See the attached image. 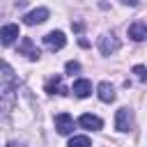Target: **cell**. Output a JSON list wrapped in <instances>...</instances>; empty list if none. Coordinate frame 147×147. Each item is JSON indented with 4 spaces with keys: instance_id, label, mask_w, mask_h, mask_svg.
I'll return each instance as SVG.
<instances>
[{
    "instance_id": "1",
    "label": "cell",
    "mask_w": 147,
    "mask_h": 147,
    "mask_svg": "<svg viewBox=\"0 0 147 147\" xmlns=\"http://www.w3.org/2000/svg\"><path fill=\"white\" fill-rule=\"evenodd\" d=\"M16 83H5L0 80V115H7L14 103H16V92H14Z\"/></svg>"
},
{
    "instance_id": "2",
    "label": "cell",
    "mask_w": 147,
    "mask_h": 147,
    "mask_svg": "<svg viewBox=\"0 0 147 147\" xmlns=\"http://www.w3.org/2000/svg\"><path fill=\"white\" fill-rule=\"evenodd\" d=\"M99 51H101L103 55H113L115 51H119V39H117L115 34H103V37L99 39Z\"/></svg>"
},
{
    "instance_id": "3",
    "label": "cell",
    "mask_w": 147,
    "mask_h": 147,
    "mask_svg": "<svg viewBox=\"0 0 147 147\" xmlns=\"http://www.w3.org/2000/svg\"><path fill=\"white\" fill-rule=\"evenodd\" d=\"M131 126H133L131 110H129V108H119L117 115H115V129H117V131H129Z\"/></svg>"
},
{
    "instance_id": "4",
    "label": "cell",
    "mask_w": 147,
    "mask_h": 147,
    "mask_svg": "<svg viewBox=\"0 0 147 147\" xmlns=\"http://www.w3.org/2000/svg\"><path fill=\"white\" fill-rule=\"evenodd\" d=\"M46 18H48V9H46V7H39V9L28 11V14L23 16V23H25V25H39V23H44Z\"/></svg>"
},
{
    "instance_id": "5",
    "label": "cell",
    "mask_w": 147,
    "mask_h": 147,
    "mask_svg": "<svg viewBox=\"0 0 147 147\" xmlns=\"http://www.w3.org/2000/svg\"><path fill=\"white\" fill-rule=\"evenodd\" d=\"M44 44H46L51 51H60V48L67 44V37H64L60 30H53V32H48V34L44 37Z\"/></svg>"
},
{
    "instance_id": "6",
    "label": "cell",
    "mask_w": 147,
    "mask_h": 147,
    "mask_svg": "<svg viewBox=\"0 0 147 147\" xmlns=\"http://www.w3.org/2000/svg\"><path fill=\"white\" fill-rule=\"evenodd\" d=\"M18 53L21 55H25L28 60H39V48H34V44H32V39L30 37H23L21 39V44H18Z\"/></svg>"
},
{
    "instance_id": "7",
    "label": "cell",
    "mask_w": 147,
    "mask_h": 147,
    "mask_svg": "<svg viewBox=\"0 0 147 147\" xmlns=\"http://www.w3.org/2000/svg\"><path fill=\"white\" fill-rule=\"evenodd\" d=\"M16 37H21V34H18V25L9 23V25H2V28H0V44L9 46V44L16 41Z\"/></svg>"
},
{
    "instance_id": "8",
    "label": "cell",
    "mask_w": 147,
    "mask_h": 147,
    "mask_svg": "<svg viewBox=\"0 0 147 147\" xmlns=\"http://www.w3.org/2000/svg\"><path fill=\"white\" fill-rule=\"evenodd\" d=\"M55 129H57V133L69 136V133L74 131V119H71L67 113H60V115L55 117Z\"/></svg>"
},
{
    "instance_id": "9",
    "label": "cell",
    "mask_w": 147,
    "mask_h": 147,
    "mask_svg": "<svg viewBox=\"0 0 147 147\" xmlns=\"http://www.w3.org/2000/svg\"><path fill=\"white\" fill-rule=\"evenodd\" d=\"M78 124L83 126V129H90V131H99L101 126H103V122L96 117V115H90V113H85V115H80V119H78Z\"/></svg>"
},
{
    "instance_id": "10",
    "label": "cell",
    "mask_w": 147,
    "mask_h": 147,
    "mask_svg": "<svg viewBox=\"0 0 147 147\" xmlns=\"http://www.w3.org/2000/svg\"><path fill=\"white\" fill-rule=\"evenodd\" d=\"M71 92H74L76 96L85 99V96H90V94H92V83H90V80H85V78H80V80H76V83H74Z\"/></svg>"
},
{
    "instance_id": "11",
    "label": "cell",
    "mask_w": 147,
    "mask_h": 147,
    "mask_svg": "<svg viewBox=\"0 0 147 147\" xmlns=\"http://www.w3.org/2000/svg\"><path fill=\"white\" fill-rule=\"evenodd\" d=\"M96 94H99V99L101 101H106V103H110V101H115V90H113V85L110 83H99V87H96Z\"/></svg>"
},
{
    "instance_id": "12",
    "label": "cell",
    "mask_w": 147,
    "mask_h": 147,
    "mask_svg": "<svg viewBox=\"0 0 147 147\" xmlns=\"http://www.w3.org/2000/svg\"><path fill=\"white\" fill-rule=\"evenodd\" d=\"M129 37H131L133 41H142V39L147 37V28H145V23L138 21V23L129 25Z\"/></svg>"
},
{
    "instance_id": "13",
    "label": "cell",
    "mask_w": 147,
    "mask_h": 147,
    "mask_svg": "<svg viewBox=\"0 0 147 147\" xmlns=\"http://www.w3.org/2000/svg\"><path fill=\"white\" fill-rule=\"evenodd\" d=\"M46 92L48 94H67V90L62 87V80H60V76H55V78H51L48 83H46Z\"/></svg>"
},
{
    "instance_id": "14",
    "label": "cell",
    "mask_w": 147,
    "mask_h": 147,
    "mask_svg": "<svg viewBox=\"0 0 147 147\" xmlns=\"http://www.w3.org/2000/svg\"><path fill=\"white\" fill-rule=\"evenodd\" d=\"M69 147H92V142H90L87 136H74L69 140Z\"/></svg>"
},
{
    "instance_id": "15",
    "label": "cell",
    "mask_w": 147,
    "mask_h": 147,
    "mask_svg": "<svg viewBox=\"0 0 147 147\" xmlns=\"http://www.w3.org/2000/svg\"><path fill=\"white\" fill-rule=\"evenodd\" d=\"M64 69H67V74H78V71H80V64H78V62H67Z\"/></svg>"
},
{
    "instance_id": "16",
    "label": "cell",
    "mask_w": 147,
    "mask_h": 147,
    "mask_svg": "<svg viewBox=\"0 0 147 147\" xmlns=\"http://www.w3.org/2000/svg\"><path fill=\"white\" fill-rule=\"evenodd\" d=\"M133 74L138 76V80H145V78H147V74H145V67H142V64H138V67H133Z\"/></svg>"
},
{
    "instance_id": "17",
    "label": "cell",
    "mask_w": 147,
    "mask_h": 147,
    "mask_svg": "<svg viewBox=\"0 0 147 147\" xmlns=\"http://www.w3.org/2000/svg\"><path fill=\"white\" fill-rule=\"evenodd\" d=\"M122 5H129V7H138L140 5V0H119Z\"/></svg>"
},
{
    "instance_id": "18",
    "label": "cell",
    "mask_w": 147,
    "mask_h": 147,
    "mask_svg": "<svg viewBox=\"0 0 147 147\" xmlns=\"http://www.w3.org/2000/svg\"><path fill=\"white\" fill-rule=\"evenodd\" d=\"M7 147H21V145H18V142H9Z\"/></svg>"
}]
</instances>
